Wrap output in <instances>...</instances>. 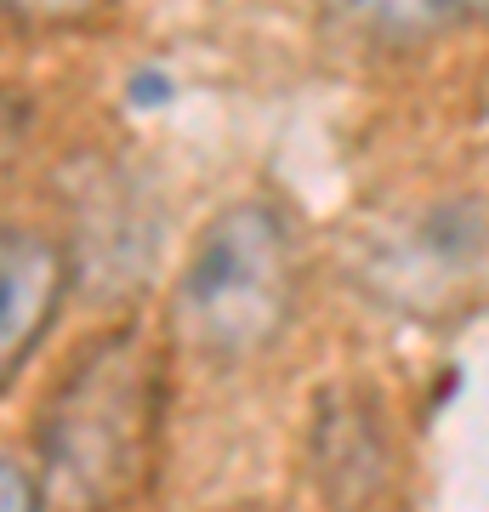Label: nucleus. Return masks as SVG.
I'll list each match as a JSON object with an SVG mask.
<instances>
[{
    "label": "nucleus",
    "instance_id": "obj_1",
    "mask_svg": "<svg viewBox=\"0 0 489 512\" xmlns=\"http://www.w3.org/2000/svg\"><path fill=\"white\" fill-rule=\"evenodd\" d=\"M160 433V353L143 330H109L80 353L40 416V507L126 512Z\"/></svg>",
    "mask_w": 489,
    "mask_h": 512
},
{
    "label": "nucleus",
    "instance_id": "obj_2",
    "mask_svg": "<svg viewBox=\"0 0 489 512\" xmlns=\"http://www.w3.org/2000/svg\"><path fill=\"white\" fill-rule=\"evenodd\" d=\"M296 296L285 222L268 205L222 211L182 274V325L217 353H251L279 336Z\"/></svg>",
    "mask_w": 489,
    "mask_h": 512
},
{
    "label": "nucleus",
    "instance_id": "obj_3",
    "mask_svg": "<svg viewBox=\"0 0 489 512\" xmlns=\"http://www.w3.org/2000/svg\"><path fill=\"white\" fill-rule=\"evenodd\" d=\"M63 279H69V262L52 239L35 228H6L0 239V365L6 376H18L40 330L52 325Z\"/></svg>",
    "mask_w": 489,
    "mask_h": 512
},
{
    "label": "nucleus",
    "instance_id": "obj_4",
    "mask_svg": "<svg viewBox=\"0 0 489 512\" xmlns=\"http://www.w3.org/2000/svg\"><path fill=\"white\" fill-rule=\"evenodd\" d=\"M0 512H46L35 478L23 473V461H12V456L0 461Z\"/></svg>",
    "mask_w": 489,
    "mask_h": 512
}]
</instances>
